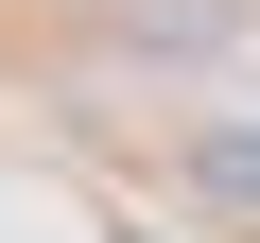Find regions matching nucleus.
I'll return each instance as SVG.
<instances>
[{"label":"nucleus","mask_w":260,"mask_h":243,"mask_svg":"<svg viewBox=\"0 0 260 243\" xmlns=\"http://www.w3.org/2000/svg\"><path fill=\"white\" fill-rule=\"evenodd\" d=\"M191 191H225V208H260V139H243V122H208V139H191Z\"/></svg>","instance_id":"f257e3e1"},{"label":"nucleus","mask_w":260,"mask_h":243,"mask_svg":"<svg viewBox=\"0 0 260 243\" xmlns=\"http://www.w3.org/2000/svg\"><path fill=\"white\" fill-rule=\"evenodd\" d=\"M121 243H156V226H121Z\"/></svg>","instance_id":"f03ea898"}]
</instances>
